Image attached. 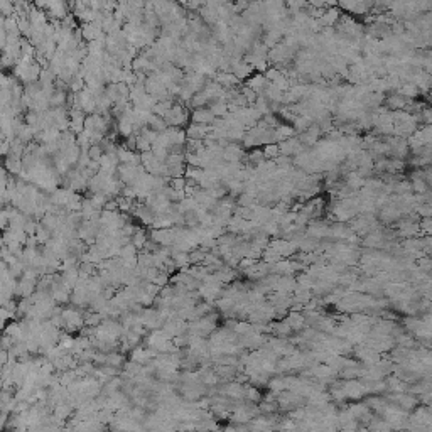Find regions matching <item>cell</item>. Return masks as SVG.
Returning a JSON list of instances; mask_svg holds the SVG:
<instances>
[{
  "mask_svg": "<svg viewBox=\"0 0 432 432\" xmlns=\"http://www.w3.org/2000/svg\"><path fill=\"white\" fill-rule=\"evenodd\" d=\"M164 120L167 122L169 127H178L179 129V125H183L187 120V112L184 110L183 103H174V107L169 110V113L164 116Z\"/></svg>",
  "mask_w": 432,
  "mask_h": 432,
  "instance_id": "obj_1",
  "label": "cell"
},
{
  "mask_svg": "<svg viewBox=\"0 0 432 432\" xmlns=\"http://www.w3.org/2000/svg\"><path fill=\"white\" fill-rule=\"evenodd\" d=\"M191 120H193V123H199V125H213L216 116L215 113L211 112V108H198L193 112V115H191Z\"/></svg>",
  "mask_w": 432,
  "mask_h": 432,
  "instance_id": "obj_2",
  "label": "cell"
},
{
  "mask_svg": "<svg viewBox=\"0 0 432 432\" xmlns=\"http://www.w3.org/2000/svg\"><path fill=\"white\" fill-rule=\"evenodd\" d=\"M226 394L230 397H233V399H238V397L243 395V392H242V387H240V385H228V387H226Z\"/></svg>",
  "mask_w": 432,
  "mask_h": 432,
  "instance_id": "obj_3",
  "label": "cell"
}]
</instances>
